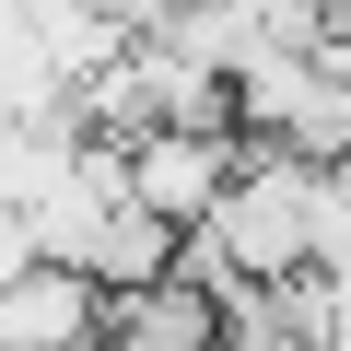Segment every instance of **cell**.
Returning <instances> with one entry per match:
<instances>
[{
	"label": "cell",
	"instance_id": "cell-1",
	"mask_svg": "<svg viewBox=\"0 0 351 351\" xmlns=\"http://www.w3.org/2000/svg\"><path fill=\"white\" fill-rule=\"evenodd\" d=\"M199 234H211V246L234 258V281H258V293H281V281L328 269V164H316V152L258 141V152H246V176H234V199H223Z\"/></svg>",
	"mask_w": 351,
	"mask_h": 351
},
{
	"label": "cell",
	"instance_id": "cell-2",
	"mask_svg": "<svg viewBox=\"0 0 351 351\" xmlns=\"http://www.w3.org/2000/svg\"><path fill=\"white\" fill-rule=\"evenodd\" d=\"M246 129H152L141 152H129V199L141 211H164L176 234H199L223 199H234V176H246Z\"/></svg>",
	"mask_w": 351,
	"mask_h": 351
},
{
	"label": "cell",
	"instance_id": "cell-3",
	"mask_svg": "<svg viewBox=\"0 0 351 351\" xmlns=\"http://www.w3.org/2000/svg\"><path fill=\"white\" fill-rule=\"evenodd\" d=\"M106 316H117V293L47 258L36 281L0 293V351H106Z\"/></svg>",
	"mask_w": 351,
	"mask_h": 351
},
{
	"label": "cell",
	"instance_id": "cell-4",
	"mask_svg": "<svg viewBox=\"0 0 351 351\" xmlns=\"http://www.w3.org/2000/svg\"><path fill=\"white\" fill-rule=\"evenodd\" d=\"M47 269V234H36V211L24 199H0V293H12V281H36Z\"/></svg>",
	"mask_w": 351,
	"mask_h": 351
}]
</instances>
